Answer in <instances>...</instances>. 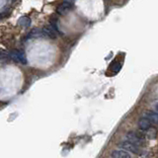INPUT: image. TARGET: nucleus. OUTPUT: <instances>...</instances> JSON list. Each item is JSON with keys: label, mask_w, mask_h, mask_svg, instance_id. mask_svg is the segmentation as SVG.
Instances as JSON below:
<instances>
[{"label": "nucleus", "mask_w": 158, "mask_h": 158, "mask_svg": "<svg viewBox=\"0 0 158 158\" xmlns=\"http://www.w3.org/2000/svg\"><path fill=\"white\" fill-rule=\"evenodd\" d=\"M9 56L11 59H13L14 61H16L20 64H27V57L25 56V53L19 49H12L9 52Z\"/></svg>", "instance_id": "f257e3e1"}, {"label": "nucleus", "mask_w": 158, "mask_h": 158, "mask_svg": "<svg viewBox=\"0 0 158 158\" xmlns=\"http://www.w3.org/2000/svg\"><path fill=\"white\" fill-rule=\"evenodd\" d=\"M118 146H120L121 148H123V150H127V152L130 151V152L135 153V154H138V153L140 152L138 145H136V144H135V143H132L128 140H125V141L120 142L118 143Z\"/></svg>", "instance_id": "f03ea898"}, {"label": "nucleus", "mask_w": 158, "mask_h": 158, "mask_svg": "<svg viewBox=\"0 0 158 158\" xmlns=\"http://www.w3.org/2000/svg\"><path fill=\"white\" fill-rule=\"evenodd\" d=\"M126 138L128 141L135 143V144H136V145H139L140 143L142 142V135H139V133L135 132V131L127 132V135H126Z\"/></svg>", "instance_id": "7ed1b4c3"}, {"label": "nucleus", "mask_w": 158, "mask_h": 158, "mask_svg": "<svg viewBox=\"0 0 158 158\" xmlns=\"http://www.w3.org/2000/svg\"><path fill=\"white\" fill-rule=\"evenodd\" d=\"M144 118H146L148 121L151 123V125H155L158 126V113L154 112V111H147L144 116Z\"/></svg>", "instance_id": "20e7f679"}, {"label": "nucleus", "mask_w": 158, "mask_h": 158, "mask_svg": "<svg viewBox=\"0 0 158 158\" xmlns=\"http://www.w3.org/2000/svg\"><path fill=\"white\" fill-rule=\"evenodd\" d=\"M43 33H44V35H46V36H48V38L54 39V38H56L57 31L52 26V25H48V26H44L43 28Z\"/></svg>", "instance_id": "39448f33"}, {"label": "nucleus", "mask_w": 158, "mask_h": 158, "mask_svg": "<svg viewBox=\"0 0 158 158\" xmlns=\"http://www.w3.org/2000/svg\"><path fill=\"white\" fill-rule=\"evenodd\" d=\"M71 8V3L68 1H64L60 5H58V7L56 9V12L59 15H64L66 12H68Z\"/></svg>", "instance_id": "423d86ee"}, {"label": "nucleus", "mask_w": 158, "mask_h": 158, "mask_svg": "<svg viewBox=\"0 0 158 158\" xmlns=\"http://www.w3.org/2000/svg\"><path fill=\"white\" fill-rule=\"evenodd\" d=\"M111 156L112 158H131L130 153L125 150H121V149L113 150L111 153Z\"/></svg>", "instance_id": "0eeeda50"}, {"label": "nucleus", "mask_w": 158, "mask_h": 158, "mask_svg": "<svg viewBox=\"0 0 158 158\" xmlns=\"http://www.w3.org/2000/svg\"><path fill=\"white\" fill-rule=\"evenodd\" d=\"M150 126H151V123L147 120L146 118H141L139 121H138V127L141 131H147L150 128Z\"/></svg>", "instance_id": "6e6552de"}, {"label": "nucleus", "mask_w": 158, "mask_h": 158, "mask_svg": "<svg viewBox=\"0 0 158 158\" xmlns=\"http://www.w3.org/2000/svg\"><path fill=\"white\" fill-rule=\"evenodd\" d=\"M18 24H19V26H21V27L28 28L30 27V25H31V20L27 16H23L18 20Z\"/></svg>", "instance_id": "1a4fd4ad"}, {"label": "nucleus", "mask_w": 158, "mask_h": 158, "mask_svg": "<svg viewBox=\"0 0 158 158\" xmlns=\"http://www.w3.org/2000/svg\"><path fill=\"white\" fill-rule=\"evenodd\" d=\"M155 111H156V112L158 113V103H157L156 105H155Z\"/></svg>", "instance_id": "9d476101"}]
</instances>
